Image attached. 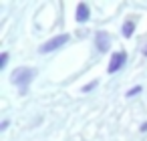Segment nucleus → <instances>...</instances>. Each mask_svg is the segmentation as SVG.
<instances>
[{
  "mask_svg": "<svg viewBox=\"0 0 147 141\" xmlns=\"http://www.w3.org/2000/svg\"><path fill=\"white\" fill-rule=\"evenodd\" d=\"M34 75H36V71L34 69H30V67H18L14 73H12V83L20 89V93H26V89H28V85H30V81L34 79Z\"/></svg>",
  "mask_w": 147,
  "mask_h": 141,
  "instance_id": "f257e3e1",
  "label": "nucleus"
},
{
  "mask_svg": "<svg viewBox=\"0 0 147 141\" xmlns=\"http://www.w3.org/2000/svg\"><path fill=\"white\" fill-rule=\"evenodd\" d=\"M69 43V34H59V36H55V38H51V40H47L45 45H40V53L42 55H47V53H51V51H57V49H61V47H65Z\"/></svg>",
  "mask_w": 147,
  "mask_h": 141,
  "instance_id": "f03ea898",
  "label": "nucleus"
},
{
  "mask_svg": "<svg viewBox=\"0 0 147 141\" xmlns=\"http://www.w3.org/2000/svg\"><path fill=\"white\" fill-rule=\"evenodd\" d=\"M127 63V53L125 51H119V53H113V57H111V63H109V67H107V73H117L123 65Z\"/></svg>",
  "mask_w": 147,
  "mask_h": 141,
  "instance_id": "7ed1b4c3",
  "label": "nucleus"
},
{
  "mask_svg": "<svg viewBox=\"0 0 147 141\" xmlns=\"http://www.w3.org/2000/svg\"><path fill=\"white\" fill-rule=\"evenodd\" d=\"M95 43H97V49H99L101 53L109 51V43H111V38H109V32H105V30H99V32L95 34Z\"/></svg>",
  "mask_w": 147,
  "mask_h": 141,
  "instance_id": "20e7f679",
  "label": "nucleus"
},
{
  "mask_svg": "<svg viewBox=\"0 0 147 141\" xmlns=\"http://www.w3.org/2000/svg\"><path fill=\"white\" fill-rule=\"evenodd\" d=\"M89 18V6L85 4V2H81L79 6H77V20L79 22H85Z\"/></svg>",
  "mask_w": 147,
  "mask_h": 141,
  "instance_id": "39448f33",
  "label": "nucleus"
},
{
  "mask_svg": "<svg viewBox=\"0 0 147 141\" xmlns=\"http://www.w3.org/2000/svg\"><path fill=\"white\" fill-rule=\"evenodd\" d=\"M133 30H135V22L133 20H125V24H123V36H131L133 34Z\"/></svg>",
  "mask_w": 147,
  "mask_h": 141,
  "instance_id": "423d86ee",
  "label": "nucleus"
},
{
  "mask_svg": "<svg viewBox=\"0 0 147 141\" xmlns=\"http://www.w3.org/2000/svg\"><path fill=\"white\" fill-rule=\"evenodd\" d=\"M6 63H8V53H2L0 55V69H4Z\"/></svg>",
  "mask_w": 147,
  "mask_h": 141,
  "instance_id": "0eeeda50",
  "label": "nucleus"
},
{
  "mask_svg": "<svg viewBox=\"0 0 147 141\" xmlns=\"http://www.w3.org/2000/svg\"><path fill=\"white\" fill-rule=\"evenodd\" d=\"M141 91H143V87H141V85H137V87H133V89H131V91L127 93V97H133V95H139Z\"/></svg>",
  "mask_w": 147,
  "mask_h": 141,
  "instance_id": "6e6552de",
  "label": "nucleus"
},
{
  "mask_svg": "<svg viewBox=\"0 0 147 141\" xmlns=\"http://www.w3.org/2000/svg\"><path fill=\"white\" fill-rule=\"evenodd\" d=\"M95 87H97V81H93V83H89V85H85V87H83V91H85V93H89V91H93Z\"/></svg>",
  "mask_w": 147,
  "mask_h": 141,
  "instance_id": "1a4fd4ad",
  "label": "nucleus"
},
{
  "mask_svg": "<svg viewBox=\"0 0 147 141\" xmlns=\"http://www.w3.org/2000/svg\"><path fill=\"white\" fill-rule=\"evenodd\" d=\"M143 53H145V57H147V49H145V51H143Z\"/></svg>",
  "mask_w": 147,
  "mask_h": 141,
  "instance_id": "9d476101",
  "label": "nucleus"
}]
</instances>
